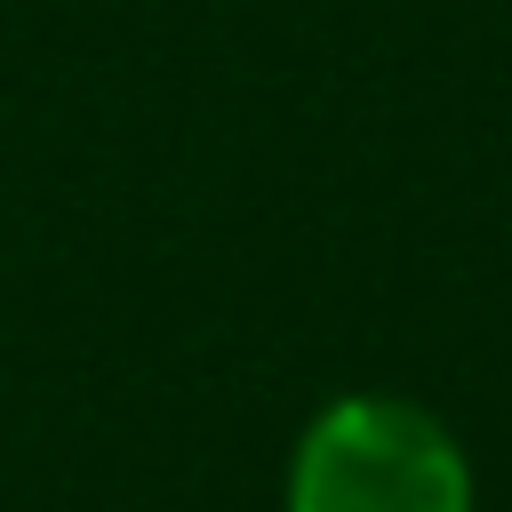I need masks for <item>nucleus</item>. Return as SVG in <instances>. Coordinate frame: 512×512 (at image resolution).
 Returning a JSON list of instances; mask_svg holds the SVG:
<instances>
[{
    "label": "nucleus",
    "instance_id": "obj_1",
    "mask_svg": "<svg viewBox=\"0 0 512 512\" xmlns=\"http://www.w3.org/2000/svg\"><path fill=\"white\" fill-rule=\"evenodd\" d=\"M288 512H472V456L432 408L344 392L288 456Z\"/></svg>",
    "mask_w": 512,
    "mask_h": 512
}]
</instances>
